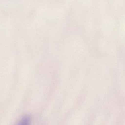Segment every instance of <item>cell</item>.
I'll list each match as a JSON object with an SVG mask.
<instances>
[{
  "instance_id": "1",
  "label": "cell",
  "mask_w": 125,
  "mask_h": 125,
  "mask_svg": "<svg viewBox=\"0 0 125 125\" xmlns=\"http://www.w3.org/2000/svg\"><path fill=\"white\" fill-rule=\"evenodd\" d=\"M31 119L29 115L23 116L20 120L17 125H31Z\"/></svg>"
}]
</instances>
